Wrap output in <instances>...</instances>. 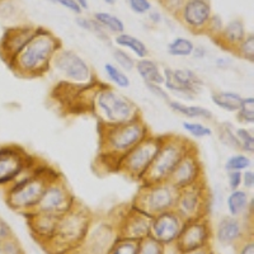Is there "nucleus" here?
<instances>
[{
	"label": "nucleus",
	"instance_id": "obj_9",
	"mask_svg": "<svg viewBox=\"0 0 254 254\" xmlns=\"http://www.w3.org/2000/svg\"><path fill=\"white\" fill-rule=\"evenodd\" d=\"M208 207H210V190L206 179L178 190L174 211L185 220V222L207 217L210 210Z\"/></svg>",
	"mask_w": 254,
	"mask_h": 254
},
{
	"label": "nucleus",
	"instance_id": "obj_46",
	"mask_svg": "<svg viewBox=\"0 0 254 254\" xmlns=\"http://www.w3.org/2000/svg\"><path fill=\"white\" fill-rule=\"evenodd\" d=\"M238 254H254L253 238L246 237L238 244Z\"/></svg>",
	"mask_w": 254,
	"mask_h": 254
},
{
	"label": "nucleus",
	"instance_id": "obj_15",
	"mask_svg": "<svg viewBox=\"0 0 254 254\" xmlns=\"http://www.w3.org/2000/svg\"><path fill=\"white\" fill-rule=\"evenodd\" d=\"M202 179H205L203 176V167L202 163L199 160L198 151H197L196 146L192 147L171 174L168 182L171 183L173 187L181 190L183 188H187L190 186H193L196 183L201 182Z\"/></svg>",
	"mask_w": 254,
	"mask_h": 254
},
{
	"label": "nucleus",
	"instance_id": "obj_24",
	"mask_svg": "<svg viewBox=\"0 0 254 254\" xmlns=\"http://www.w3.org/2000/svg\"><path fill=\"white\" fill-rule=\"evenodd\" d=\"M135 70L145 84H163L164 81L163 69H160L159 64L149 56L144 59H136Z\"/></svg>",
	"mask_w": 254,
	"mask_h": 254
},
{
	"label": "nucleus",
	"instance_id": "obj_22",
	"mask_svg": "<svg viewBox=\"0 0 254 254\" xmlns=\"http://www.w3.org/2000/svg\"><path fill=\"white\" fill-rule=\"evenodd\" d=\"M246 36L247 31L246 26L243 23V20L233 19L224 26L221 33L215 38V41L225 50H229L230 52H234V50L244 40Z\"/></svg>",
	"mask_w": 254,
	"mask_h": 254
},
{
	"label": "nucleus",
	"instance_id": "obj_48",
	"mask_svg": "<svg viewBox=\"0 0 254 254\" xmlns=\"http://www.w3.org/2000/svg\"><path fill=\"white\" fill-rule=\"evenodd\" d=\"M242 187H244L246 190L254 188V172L252 168L242 172Z\"/></svg>",
	"mask_w": 254,
	"mask_h": 254
},
{
	"label": "nucleus",
	"instance_id": "obj_14",
	"mask_svg": "<svg viewBox=\"0 0 254 254\" xmlns=\"http://www.w3.org/2000/svg\"><path fill=\"white\" fill-rule=\"evenodd\" d=\"M212 228L207 217L187 221L173 246L179 254H186L210 246Z\"/></svg>",
	"mask_w": 254,
	"mask_h": 254
},
{
	"label": "nucleus",
	"instance_id": "obj_30",
	"mask_svg": "<svg viewBox=\"0 0 254 254\" xmlns=\"http://www.w3.org/2000/svg\"><path fill=\"white\" fill-rule=\"evenodd\" d=\"M94 19L107 32H112L115 35H120L125 32L124 20L112 13L97 12L94 14Z\"/></svg>",
	"mask_w": 254,
	"mask_h": 254
},
{
	"label": "nucleus",
	"instance_id": "obj_54",
	"mask_svg": "<svg viewBox=\"0 0 254 254\" xmlns=\"http://www.w3.org/2000/svg\"><path fill=\"white\" fill-rule=\"evenodd\" d=\"M186 254H215V253L214 251L210 248V246H208V247H205V248L197 249V251L190 252V253H186Z\"/></svg>",
	"mask_w": 254,
	"mask_h": 254
},
{
	"label": "nucleus",
	"instance_id": "obj_55",
	"mask_svg": "<svg viewBox=\"0 0 254 254\" xmlns=\"http://www.w3.org/2000/svg\"><path fill=\"white\" fill-rule=\"evenodd\" d=\"M75 1L79 4V6H80L83 10H88V8H89L88 0H75Z\"/></svg>",
	"mask_w": 254,
	"mask_h": 254
},
{
	"label": "nucleus",
	"instance_id": "obj_11",
	"mask_svg": "<svg viewBox=\"0 0 254 254\" xmlns=\"http://www.w3.org/2000/svg\"><path fill=\"white\" fill-rule=\"evenodd\" d=\"M51 67L65 80L76 85H88L94 81L89 64L72 50L61 47L54 56Z\"/></svg>",
	"mask_w": 254,
	"mask_h": 254
},
{
	"label": "nucleus",
	"instance_id": "obj_56",
	"mask_svg": "<svg viewBox=\"0 0 254 254\" xmlns=\"http://www.w3.org/2000/svg\"><path fill=\"white\" fill-rule=\"evenodd\" d=\"M103 1L106 4H110V5H112V4L116 3V0H103Z\"/></svg>",
	"mask_w": 254,
	"mask_h": 254
},
{
	"label": "nucleus",
	"instance_id": "obj_36",
	"mask_svg": "<svg viewBox=\"0 0 254 254\" xmlns=\"http://www.w3.org/2000/svg\"><path fill=\"white\" fill-rule=\"evenodd\" d=\"M237 120L246 126H253L254 124V98L253 97H243L242 106L237 113Z\"/></svg>",
	"mask_w": 254,
	"mask_h": 254
},
{
	"label": "nucleus",
	"instance_id": "obj_20",
	"mask_svg": "<svg viewBox=\"0 0 254 254\" xmlns=\"http://www.w3.org/2000/svg\"><path fill=\"white\" fill-rule=\"evenodd\" d=\"M24 216H26L27 224H28L29 230L33 234V237L46 244L55 234L56 226H58L61 215L31 211V212L24 214Z\"/></svg>",
	"mask_w": 254,
	"mask_h": 254
},
{
	"label": "nucleus",
	"instance_id": "obj_10",
	"mask_svg": "<svg viewBox=\"0 0 254 254\" xmlns=\"http://www.w3.org/2000/svg\"><path fill=\"white\" fill-rule=\"evenodd\" d=\"M37 160L17 145L0 147V187H8L27 174Z\"/></svg>",
	"mask_w": 254,
	"mask_h": 254
},
{
	"label": "nucleus",
	"instance_id": "obj_21",
	"mask_svg": "<svg viewBox=\"0 0 254 254\" xmlns=\"http://www.w3.org/2000/svg\"><path fill=\"white\" fill-rule=\"evenodd\" d=\"M216 239L222 246H238L244 238V226L240 217L225 216L222 217L216 226Z\"/></svg>",
	"mask_w": 254,
	"mask_h": 254
},
{
	"label": "nucleus",
	"instance_id": "obj_2",
	"mask_svg": "<svg viewBox=\"0 0 254 254\" xmlns=\"http://www.w3.org/2000/svg\"><path fill=\"white\" fill-rule=\"evenodd\" d=\"M61 42L56 36L42 27H37L35 37L9 64V67L22 78H40L51 69V63Z\"/></svg>",
	"mask_w": 254,
	"mask_h": 254
},
{
	"label": "nucleus",
	"instance_id": "obj_50",
	"mask_svg": "<svg viewBox=\"0 0 254 254\" xmlns=\"http://www.w3.org/2000/svg\"><path fill=\"white\" fill-rule=\"evenodd\" d=\"M162 1L165 4V8L169 12L173 13V14H178L181 12V9H182L186 0H162Z\"/></svg>",
	"mask_w": 254,
	"mask_h": 254
},
{
	"label": "nucleus",
	"instance_id": "obj_53",
	"mask_svg": "<svg viewBox=\"0 0 254 254\" xmlns=\"http://www.w3.org/2000/svg\"><path fill=\"white\" fill-rule=\"evenodd\" d=\"M147 15H149V19H150L154 24H159L162 22V15H160V13L151 12L150 10V12L147 13Z\"/></svg>",
	"mask_w": 254,
	"mask_h": 254
},
{
	"label": "nucleus",
	"instance_id": "obj_7",
	"mask_svg": "<svg viewBox=\"0 0 254 254\" xmlns=\"http://www.w3.org/2000/svg\"><path fill=\"white\" fill-rule=\"evenodd\" d=\"M178 190L168 182L141 185L132 206L144 214L154 217L159 214L174 210Z\"/></svg>",
	"mask_w": 254,
	"mask_h": 254
},
{
	"label": "nucleus",
	"instance_id": "obj_31",
	"mask_svg": "<svg viewBox=\"0 0 254 254\" xmlns=\"http://www.w3.org/2000/svg\"><path fill=\"white\" fill-rule=\"evenodd\" d=\"M217 137L222 145L230 147L235 151H240V145L238 141L235 127L230 122H221L217 127Z\"/></svg>",
	"mask_w": 254,
	"mask_h": 254
},
{
	"label": "nucleus",
	"instance_id": "obj_26",
	"mask_svg": "<svg viewBox=\"0 0 254 254\" xmlns=\"http://www.w3.org/2000/svg\"><path fill=\"white\" fill-rule=\"evenodd\" d=\"M211 102L225 112L237 113L242 106L243 95L231 90H220L211 94Z\"/></svg>",
	"mask_w": 254,
	"mask_h": 254
},
{
	"label": "nucleus",
	"instance_id": "obj_42",
	"mask_svg": "<svg viewBox=\"0 0 254 254\" xmlns=\"http://www.w3.org/2000/svg\"><path fill=\"white\" fill-rule=\"evenodd\" d=\"M224 22H222L221 17L217 14H212L211 15L210 20H208V23H207V27H206V33H210L211 37L216 38L217 36L221 33L222 28H224Z\"/></svg>",
	"mask_w": 254,
	"mask_h": 254
},
{
	"label": "nucleus",
	"instance_id": "obj_19",
	"mask_svg": "<svg viewBox=\"0 0 254 254\" xmlns=\"http://www.w3.org/2000/svg\"><path fill=\"white\" fill-rule=\"evenodd\" d=\"M153 217L144 214L135 206H131L126 216L121 220L117 237L131 240H141L150 235V225Z\"/></svg>",
	"mask_w": 254,
	"mask_h": 254
},
{
	"label": "nucleus",
	"instance_id": "obj_29",
	"mask_svg": "<svg viewBox=\"0 0 254 254\" xmlns=\"http://www.w3.org/2000/svg\"><path fill=\"white\" fill-rule=\"evenodd\" d=\"M196 45L186 37H176L168 44L167 52L173 58H190Z\"/></svg>",
	"mask_w": 254,
	"mask_h": 254
},
{
	"label": "nucleus",
	"instance_id": "obj_13",
	"mask_svg": "<svg viewBox=\"0 0 254 254\" xmlns=\"http://www.w3.org/2000/svg\"><path fill=\"white\" fill-rule=\"evenodd\" d=\"M76 199L70 192L63 178H56L49 182L41 194L35 211L47 214L63 215L75 206Z\"/></svg>",
	"mask_w": 254,
	"mask_h": 254
},
{
	"label": "nucleus",
	"instance_id": "obj_12",
	"mask_svg": "<svg viewBox=\"0 0 254 254\" xmlns=\"http://www.w3.org/2000/svg\"><path fill=\"white\" fill-rule=\"evenodd\" d=\"M163 87L169 94H174L183 101H194L201 88L203 87L202 78L190 67H164L163 69Z\"/></svg>",
	"mask_w": 254,
	"mask_h": 254
},
{
	"label": "nucleus",
	"instance_id": "obj_6",
	"mask_svg": "<svg viewBox=\"0 0 254 254\" xmlns=\"http://www.w3.org/2000/svg\"><path fill=\"white\" fill-rule=\"evenodd\" d=\"M192 147L194 145L182 136H164L160 149L142 178L141 185L167 182L178 163Z\"/></svg>",
	"mask_w": 254,
	"mask_h": 254
},
{
	"label": "nucleus",
	"instance_id": "obj_33",
	"mask_svg": "<svg viewBox=\"0 0 254 254\" xmlns=\"http://www.w3.org/2000/svg\"><path fill=\"white\" fill-rule=\"evenodd\" d=\"M183 130L196 139H206L214 135V131L210 126L203 124L202 121H185L182 124Z\"/></svg>",
	"mask_w": 254,
	"mask_h": 254
},
{
	"label": "nucleus",
	"instance_id": "obj_32",
	"mask_svg": "<svg viewBox=\"0 0 254 254\" xmlns=\"http://www.w3.org/2000/svg\"><path fill=\"white\" fill-rule=\"evenodd\" d=\"M252 159L249 158V155L244 153H238L233 154V155L229 156L225 160V164H224V168H225V172H244L247 169H251L252 168Z\"/></svg>",
	"mask_w": 254,
	"mask_h": 254
},
{
	"label": "nucleus",
	"instance_id": "obj_18",
	"mask_svg": "<svg viewBox=\"0 0 254 254\" xmlns=\"http://www.w3.org/2000/svg\"><path fill=\"white\" fill-rule=\"evenodd\" d=\"M178 15L187 28L194 33H202L212 15L210 0H186Z\"/></svg>",
	"mask_w": 254,
	"mask_h": 254
},
{
	"label": "nucleus",
	"instance_id": "obj_39",
	"mask_svg": "<svg viewBox=\"0 0 254 254\" xmlns=\"http://www.w3.org/2000/svg\"><path fill=\"white\" fill-rule=\"evenodd\" d=\"M137 254H165V246L149 235L137 242Z\"/></svg>",
	"mask_w": 254,
	"mask_h": 254
},
{
	"label": "nucleus",
	"instance_id": "obj_37",
	"mask_svg": "<svg viewBox=\"0 0 254 254\" xmlns=\"http://www.w3.org/2000/svg\"><path fill=\"white\" fill-rule=\"evenodd\" d=\"M238 141L240 145V153L252 155L254 153V135L248 127H237L235 128Z\"/></svg>",
	"mask_w": 254,
	"mask_h": 254
},
{
	"label": "nucleus",
	"instance_id": "obj_41",
	"mask_svg": "<svg viewBox=\"0 0 254 254\" xmlns=\"http://www.w3.org/2000/svg\"><path fill=\"white\" fill-rule=\"evenodd\" d=\"M0 254H26L23 248L18 242L15 235L10 239H6L5 242L0 243Z\"/></svg>",
	"mask_w": 254,
	"mask_h": 254
},
{
	"label": "nucleus",
	"instance_id": "obj_27",
	"mask_svg": "<svg viewBox=\"0 0 254 254\" xmlns=\"http://www.w3.org/2000/svg\"><path fill=\"white\" fill-rule=\"evenodd\" d=\"M115 42L120 49L132 52L133 55L136 56V59H144L149 56V49H147L146 45L140 38L135 37V36L128 35V33H125L124 32V33L116 35Z\"/></svg>",
	"mask_w": 254,
	"mask_h": 254
},
{
	"label": "nucleus",
	"instance_id": "obj_45",
	"mask_svg": "<svg viewBox=\"0 0 254 254\" xmlns=\"http://www.w3.org/2000/svg\"><path fill=\"white\" fill-rule=\"evenodd\" d=\"M226 181H228V187L230 190L242 188V172H228Z\"/></svg>",
	"mask_w": 254,
	"mask_h": 254
},
{
	"label": "nucleus",
	"instance_id": "obj_34",
	"mask_svg": "<svg viewBox=\"0 0 254 254\" xmlns=\"http://www.w3.org/2000/svg\"><path fill=\"white\" fill-rule=\"evenodd\" d=\"M106 254H137V240L117 237L112 246L108 247Z\"/></svg>",
	"mask_w": 254,
	"mask_h": 254
},
{
	"label": "nucleus",
	"instance_id": "obj_28",
	"mask_svg": "<svg viewBox=\"0 0 254 254\" xmlns=\"http://www.w3.org/2000/svg\"><path fill=\"white\" fill-rule=\"evenodd\" d=\"M104 72H106L108 80L115 85L116 89H127V88L131 87L130 76L127 75V72L117 66L116 64H104Z\"/></svg>",
	"mask_w": 254,
	"mask_h": 254
},
{
	"label": "nucleus",
	"instance_id": "obj_47",
	"mask_svg": "<svg viewBox=\"0 0 254 254\" xmlns=\"http://www.w3.org/2000/svg\"><path fill=\"white\" fill-rule=\"evenodd\" d=\"M52 1L60 4V5H63L64 8H66L67 10L74 13V14L80 15L81 13H83V9L79 6V4L76 3L75 0H52Z\"/></svg>",
	"mask_w": 254,
	"mask_h": 254
},
{
	"label": "nucleus",
	"instance_id": "obj_23",
	"mask_svg": "<svg viewBox=\"0 0 254 254\" xmlns=\"http://www.w3.org/2000/svg\"><path fill=\"white\" fill-rule=\"evenodd\" d=\"M168 106L173 112L185 116L190 121H211L214 117V113L208 108L197 106V104H187L182 101L171 99L168 102Z\"/></svg>",
	"mask_w": 254,
	"mask_h": 254
},
{
	"label": "nucleus",
	"instance_id": "obj_5",
	"mask_svg": "<svg viewBox=\"0 0 254 254\" xmlns=\"http://www.w3.org/2000/svg\"><path fill=\"white\" fill-rule=\"evenodd\" d=\"M90 222L89 211L85 207H78V203H75L74 207L61 215L55 234L45 247L54 254H66V252L79 248L87 239Z\"/></svg>",
	"mask_w": 254,
	"mask_h": 254
},
{
	"label": "nucleus",
	"instance_id": "obj_25",
	"mask_svg": "<svg viewBox=\"0 0 254 254\" xmlns=\"http://www.w3.org/2000/svg\"><path fill=\"white\" fill-rule=\"evenodd\" d=\"M252 197L249 196L248 190L238 188V190H230V193L226 197V207L230 216L242 217L248 211L249 202Z\"/></svg>",
	"mask_w": 254,
	"mask_h": 254
},
{
	"label": "nucleus",
	"instance_id": "obj_40",
	"mask_svg": "<svg viewBox=\"0 0 254 254\" xmlns=\"http://www.w3.org/2000/svg\"><path fill=\"white\" fill-rule=\"evenodd\" d=\"M113 60H115L116 65L121 67L124 71L128 72L135 70V63L136 60L132 56L124 49H115L113 50Z\"/></svg>",
	"mask_w": 254,
	"mask_h": 254
},
{
	"label": "nucleus",
	"instance_id": "obj_44",
	"mask_svg": "<svg viewBox=\"0 0 254 254\" xmlns=\"http://www.w3.org/2000/svg\"><path fill=\"white\" fill-rule=\"evenodd\" d=\"M128 6L136 14H147L151 10V3L149 0H127Z\"/></svg>",
	"mask_w": 254,
	"mask_h": 254
},
{
	"label": "nucleus",
	"instance_id": "obj_4",
	"mask_svg": "<svg viewBox=\"0 0 254 254\" xmlns=\"http://www.w3.org/2000/svg\"><path fill=\"white\" fill-rule=\"evenodd\" d=\"M56 178H59L58 172L47 165L40 167L36 163L31 172L18 178L14 183L6 187V205L12 210L18 211L23 215L35 211L46 185Z\"/></svg>",
	"mask_w": 254,
	"mask_h": 254
},
{
	"label": "nucleus",
	"instance_id": "obj_16",
	"mask_svg": "<svg viewBox=\"0 0 254 254\" xmlns=\"http://www.w3.org/2000/svg\"><path fill=\"white\" fill-rule=\"evenodd\" d=\"M185 224V220L174 210L159 214L151 219L150 237L164 246H173Z\"/></svg>",
	"mask_w": 254,
	"mask_h": 254
},
{
	"label": "nucleus",
	"instance_id": "obj_51",
	"mask_svg": "<svg viewBox=\"0 0 254 254\" xmlns=\"http://www.w3.org/2000/svg\"><path fill=\"white\" fill-rule=\"evenodd\" d=\"M192 58L196 59V60H202L207 56V50L203 46H194L193 51H192Z\"/></svg>",
	"mask_w": 254,
	"mask_h": 254
},
{
	"label": "nucleus",
	"instance_id": "obj_8",
	"mask_svg": "<svg viewBox=\"0 0 254 254\" xmlns=\"http://www.w3.org/2000/svg\"><path fill=\"white\" fill-rule=\"evenodd\" d=\"M164 136L149 135L139 145H136L120 162L117 172L124 173L133 181L141 183L142 178L146 174L147 169L153 163L156 153L160 149Z\"/></svg>",
	"mask_w": 254,
	"mask_h": 254
},
{
	"label": "nucleus",
	"instance_id": "obj_52",
	"mask_svg": "<svg viewBox=\"0 0 254 254\" xmlns=\"http://www.w3.org/2000/svg\"><path fill=\"white\" fill-rule=\"evenodd\" d=\"M215 63H216V66L219 67V69H224V70L229 69L231 65V61L229 58H217Z\"/></svg>",
	"mask_w": 254,
	"mask_h": 254
},
{
	"label": "nucleus",
	"instance_id": "obj_3",
	"mask_svg": "<svg viewBox=\"0 0 254 254\" xmlns=\"http://www.w3.org/2000/svg\"><path fill=\"white\" fill-rule=\"evenodd\" d=\"M89 108L101 126L122 125L141 117L139 107L115 87H95L90 95Z\"/></svg>",
	"mask_w": 254,
	"mask_h": 254
},
{
	"label": "nucleus",
	"instance_id": "obj_49",
	"mask_svg": "<svg viewBox=\"0 0 254 254\" xmlns=\"http://www.w3.org/2000/svg\"><path fill=\"white\" fill-rule=\"evenodd\" d=\"M13 237H14V233H13L12 228L9 226L5 220L0 217V243L5 242L6 239H10Z\"/></svg>",
	"mask_w": 254,
	"mask_h": 254
},
{
	"label": "nucleus",
	"instance_id": "obj_17",
	"mask_svg": "<svg viewBox=\"0 0 254 254\" xmlns=\"http://www.w3.org/2000/svg\"><path fill=\"white\" fill-rule=\"evenodd\" d=\"M37 27L14 26L9 27L0 40V56L6 64H10L15 56L35 37Z\"/></svg>",
	"mask_w": 254,
	"mask_h": 254
},
{
	"label": "nucleus",
	"instance_id": "obj_43",
	"mask_svg": "<svg viewBox=\"0 0 254 254\" xmlns=\"http://www.w3.org/2000/svg\"><path fill=\"white\" fill-rule=\"evenodd\" d=\"M145 87H146V89L149 90L154 97H156V98L162 99V101L167 102V103L171 101V94H169V93L167 92V89L163 87V84L146 83L145 84Z\"/></svg>",
	"mask_w": 254,
	"mask_h": 254
},
{
	"label": "nucleus",
	"instance_id": "obj_38",
	"mask_svg": "<svg viewBox=\"0 0 254 254\" xmlns=\"http://www.w3.org/2000/svg\"><path fill=\"white\" fill-rule=\"evenodd\" d=\"M237 56H239L243 60L249 61L251 64H253L254 61V35L253 33H247V36L244 37V40L238 45L237 49L234 50V52Z\"/></svg>",
	"mask_w": 254,
	"mask_h": 254
},
{
	"label": "nucleus",
	"instance_id": "obj_1",
	"mask_svg": "<svg viewBox=\"0 0 254 254\" xmlns=\"http://www.w3.org/2000/svg\"><path fill=\"white\" fill-rule=\"evenodd\" d=\"M150 135V130L140 117L131 122L99 128V158L108 168H119L121 159L136 145Z\"/></svg>",
	"mask_w": 254,
	"mask_h": 254
},
{
	"label": "nucleus",
	"instance_id": "obj_35",
	"mask_svg": "<svg viewBox=\"0 0 254 254\" xmlns=\"http://www.w3.org/2000/svg\"><path fill=\"white\" fill-rule=\"evenodd\" d=\"M76 23L84 31L90 32L93 35H95L99 40L106 41L108 42L110 41V36H108L107 31L101 26V24L97 22V20L93 18V19H89V18H84V17H78L76 18Z\"/></svg>",
	"mask_w": 254,
	"mask_h": 254
}]
</instances>
